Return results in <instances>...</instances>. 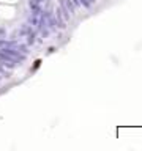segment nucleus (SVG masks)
Instances as JSON below:
<instances>
[{"label": "nucleus", "mask_w": 142, "mask_h": 151, "mask_svg": "<svg viewBox=\"0 0 142 151\" xmlns=\"http://www.w3.org/2000/svg\"><path fill=\"white\" fill-rule=\"evenodd\" d=\"M40 66H41V60H40V58H38V60H35V61H33V66H32V71H36L38 68H40Z\"/></svg>", "instance_id": "1"}]
</instances>
